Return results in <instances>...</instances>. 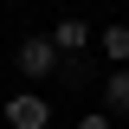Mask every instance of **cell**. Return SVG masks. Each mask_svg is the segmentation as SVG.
Here are the masks:
<instances>
[{
    "label": "cell",
    "mask_w": 129,
    "mask_h": 129,
    "mask_svg": "<svg viewBox=\"0 0 129 129\" xmlns=\"http://www.w3.org/2000/svg\"><path fill=\"white\" fill-rule=\"evenodd\" d=\"M13 64H19V78H26V84H45V78H58V64H64V52L52 45V32H32V39H19Z\"/></svg>",
    "instance_id": "obj_1"
},
{
    "label": "cell",
    "mask_w": 129,
    "mask_h": 129,
    "mask_svg": "<svg viewBox=\"0 0 129 129\" xmlns=\"http://www.w3.org/2000/svg\"><path fill=\"white\" fill-rule=\"evenodd\" d=\"M7 129H52V97H39V90H19V97H7Z\"/></svg>",
    "instance_id": "obj_2"
},
{
    "label": "cell",
    "mask_w": 129,
    "mask_h": 129,
    "mask_svg": "<svg viewBox=\"0 0 129 129\" xmlns=\"http://www.w3.org/2000/svg\"><path fill=\"white\" fill-rule=\"evenodd\" d=\"M52 45H58L64 58H84V52H90V26H84L78 13H64L58 26H52Z\"/></svg>",
    "instance_id": "obj_3"
},
{
    "label": "cell",
    "mask_w": 129,
    "mask_h": 129,
    "mask_svg": "<svg viewBox=\"0 0 129 129\" xmlns=\"http://www.w3.org/2000/svg\"><path fill=\"white\" fill-rule=\"evenodd\" d=\"M97 52L110 58V71H116V64H129V26H123V19H116V26H103V32H97Z\"/></svg>",
    "instance_id": "obj_4"
},
{
    "label": "cell",
    "mask_w": 129,
    "mask_h": 129,
    "mask_svg": "<svg viewBox=\"0 0 129 129\" xmlns=\"http://www.w3.org/2000/svg\"><path fill=\"white\" fill-rule=\"evenodd\" d=\"M103 110H110V116H129V64H116L110 78H103Z\"/></svg>",
    "instance_id": "obj_5"
},
{
    "label": "cell",
    "mask_w": 129,
    "mask_h": 129,
    "mask_svg": "<svg viewBox=\"0 0 129 129\" xmlns=\"http://www.w3.org/2000/svg\"><path fill=\"white\" fill-rule=\"evenodd\" d=\"M110 123H116L110 110H84V116H78V129H110Z\"/></svg>",
    "instance_id": "obj_6"
}]
</instances>
